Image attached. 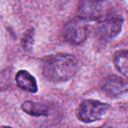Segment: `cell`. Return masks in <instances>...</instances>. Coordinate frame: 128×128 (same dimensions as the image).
Returning a JSON list of instances; mask_svg holds the SVG:
<instances>
[{
  "mask_svg": "<svg viewBox=\"0 0 128 128\" xmlns=\"http://www.w3.org/2000/svg\"><path fill=\"white\" fill-rule=\"evenodd\" d=\"M77 69L78 62L70 54L51 55L44 60L42 67L45 78L54 83L70 80L76 74Z\"/></svg>",
  "mask_w": 128,
  "mask_h": 128,
  "instance_id": "cell-1",
  "label": "cell"
},
{
  "mask_svg": "<svg viewBox=\"0 0 128 128\" xmlns=\"http://www.w3.org/2000/svg\"><path fill=\"white\" fill-rule=\"evenodd\" d=\"M109 106L106 103L97 100H84L77 109V117L84 123H92L101 119L108 111Z\"/></svg>",
  "mask_w": 128,
  "mask_h": 128,
  "instance_id": "cell-2",
  "label": "cell"
},
{
  "mask_svg": "<svg viewBox=\"0 0 128 128\" xmlns=\"http://www.w3.org/2000/svg\"><path fill=\"white\" fill-rule=\"evenodd\" d=\"M63 35L67 42L74 45L81 44L88 36V26L86 22L80 18L73 19L65 25Z\"/></svg>",
  "mask_w": 128,
  "mask_h": 128,
  "instance_id": "cell-3",
  "label": "cell"
},
{
  "mask_svg": "<svg viewBox=\"0 0 128 128\" xmlns=\"http://www.w3.org/2000/svg\"><path fill=\"white\" fill-rule=\"evenodd\" d=\"M123 19L118 15H111L106 17L98 27V33L101 39L105 41L112 40L115 38L122 29Z\"/></svg>",
  "mask_w": 128,
  "mask_h": 128,
  "instance_id": "cell-4",
  "label": "cell"
},
{
  "mask_svg": "<svg viewBox=\"0 0 128 128\" xmlns=\"http://www.w3.org/2000/svg\"><path fill=\"white\" fill-rule=\"evenodd\" d=\"M127 81L115 75L107 77L102 84V91L110 98L120 97L127 92Z\"/></svg>",
  "mask_w": 128,
  "mask_h": 128,
  "instance_id": "cell-5",
  "label": "cell"
},
{
  "mask_svg": "<svg viewBox=\"0 0 128 128\" xmlns=\"http://www.w3.org/2000/svg\"><path fill=\"white\" fill-rule=\"evenodd\" d=\"M79 18L82 20H98L103 16L104 6L100 1H83L79 6Z\"/></svg>",
  "mask_w": 128,
  "mask_h": 128,
  "instance_id": "cell-6",
  "label": "cell"
},
{
  "mask_svg": "<svg viewBox=\"0 0 128 128\" xmlns=\"http://www.w3.org/2000/svg\"><path fill=\"white\" fill-rule=\"evenodd\" d=\"M21 108L25 113L34 117L51 116L55 113V108L52 105L33 102V101H25L22 104Z\"/></svg>",
  "mask_w": 128,
  "mask_h": 128,
  "instance_id": "cell-7",
  "label": "cell"
},
{
  "mask_svg": "<svg viewBox=\"0 0 128 128\" xmlns=\"http://www.w3.org/2000/svg\"><path fill=\"white\" fill-rule=\"evenodd\" d=\"M15 80H16L17 85L25 91L35 93L38 89L35 77L26 70L18 71L16 74V77H15Z\"/></svg>",
  "mask_w": 128,
  "mask_h": 128,
  "instance_id": "cell-8",
  "label": "cell"
},
{
  "mask_svg": "<svg viewBox=\"0 0 128 128\" xmlns=\"http://www.w3.org/2000/svg\"><path fill=\"white\" fill-rule=\"evenodd\" d=\"M128 53L127 50H120L115 53L114 55V64L116 69L123 74L124 76H127L128 74V59H127Z\"/></svg>",
  "mask_w": 128,
  "mask_h": 128,
  "instance_id": "cell-9",
  "label": "cell"
},
{
  "mask_svg": "<svg viewBox=\"0 0 128 128\" xmlns=\"http://www.w3.org/2000/svg\"><path fill=\"white\" fill-rule=\"evenodd\" d=\"M33 36H34V33H33V30L30 29L28 31H26V33L24 34L23 38H22V46H23V49H31L32 46H33Z\"/></svg>",
  "mask_w": 128,
  "mask_h": 128,
  "instance_id": "cell-10",
  "label": "cell"
},
{
  "mask_svg": "<svg viewBox=\"0 0 128 128\" xmlns=\"http://www.w3.org/2000/svg\"><path fill=\"white\" fill-rule=\"evenodd\" d=\"M9 79L10 76L7 72L5 71L0 72V89H6L9 86Z\"/></svg>",
  "mask_w": 128,
  "mask_h": 128,
  "instance_id": "cell-11",
  "label": "cell"
},
{
  "mask_svg": "<svg viewBox=\"0 0 128 128\" xmlns=\"http://www.w3.org/2000/svg\"><path fill=\"white\" fill-rule=\"evenodd\" d=\"M1 128H11V127H9V126H2Z\"/></svg>",
  "mask_w": 128,
  "mask_h": 128,
  "instance_id": "cell-12",
  "label": "cell"
}]
</instances>
